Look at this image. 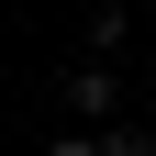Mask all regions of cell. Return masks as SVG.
<instances>
[{"label": "cell", "instance_id": "obj_4", "mask_svg": "<svg viewBox=\"0 0 156 156\" xmlns=\"http://www.w3.org/2000/svg\"><path fill=\"white\" fill-rule=\"evenodd\" d=\"M45 156H101V134H56V145H45Z\"/></svg>", "mask_w": 156, "mask_h": 156}, {"label": "cell", "instance_id": "obj_3", "mask_svg": "<svg viewBox=\"0 0 156 156\" xmlns=\"http://www.w3.org/2000/svg\"><path fill=\"white\" fill-rule=\"evenodd\" d=\"M101 156H156V123H112V134H101Z\"/></svg>", "mask_w": 156, "mask_h": 156}, {"label": "cell", "instance_id": "obj_5", "mask_svg": "<svg viewBox=\"0 0 156 156\" xmlns=\"http://www.w3.org/2000/svg\"><path fill=\"white\" fill-rule=\"evenodd\" d=\"M145 89H156V67H145Z\"/></svg>", "mask_w": 156, "mask_h": 156}, {"label": "cell", "instance_id": "obj_1", "mask_svg": "<svg viewBox=\"0 0 156 156\" xmlns=\"http://www.w3.org/2000/svg\"><path fill=\"white\" fill-rule=\"evenodd\" d=\"M56 101H67L78 134H89V123H112V112H123V78H112V67H67V78H56Z\"/></svg>", "mask_w": 156, "mask_h": 156}, {"label": "cell", "instance_id": "obj_2", "mask_svg": "<svg viewBox=\"0 0 156 156\" xmlns=\"http://www.w3.org/2000/svg\"><path fill=\"white\" fill-rule=\"evenodd\" d=\"M134 45V11H89V56H123Z\"/></svg>", "mask_w": 156, "mask_h": 156}]
</instances>
